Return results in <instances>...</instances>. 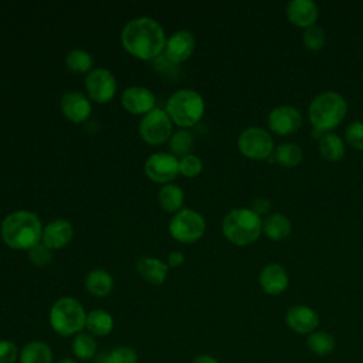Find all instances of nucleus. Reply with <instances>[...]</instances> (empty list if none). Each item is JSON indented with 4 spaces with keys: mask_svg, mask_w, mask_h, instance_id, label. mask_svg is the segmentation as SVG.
<instances>
[{
    "mask_svg": "<svg viewBox=\"0 0 363 363\" xmlns=\"http://www.w3.org/2000/svg\"><path fill=\"white\" fill-rule=\"evenodd\" d=\"M166 112L172 122L182 128H189L201 119L204 113V99L197 91L183 88L167 99Z\"/></svg>",
    "mask_w": 363,
    "mask_h": 363,
    "instance_id": "nucleus-6",
    "label": "nucleus"
},
{
    "mask_svg": "<svg viewBox=\"0 0 363 363\" xmlns=\"http://www.w3.org/2000/svg\"><path fill=\"white\" fill-rule=\"evenodd\" d=\"M20 350L17 345L9 339L0 340V363H16L18 360Z\"/></svg>",
    "mask_w": 363,
    "mask_h": 363,
    "instance_id": "nucleus-37",
    "label": "nucleus"
},
{
    "mask_svg": "<svg viewBox=\"0 0 363 363\" xmlns=\"http://www.w3.org/2000/svg\"><path fill=\"white\" fill-rule=\"evenodd\" d=\"M85 88L91 99L104 104L113 98L116 91V81L111 71L105 68H95L86 75Z\"/></svg>",
    "mask_w": 363,
    "mask_h": 363,
    "instance_id": "nucleus-11",
    "label": "nucleus"
},
{
    "mask_svg": "<svg viewBox=\"0 0 363 363\" xmlns=\"http://www.w3.org/2000/svg\"><path fill=\"white\" fill-rule=\"evenodd\" d=\"M28 259L37 267H44L51 262L52 251L45 244L38 242L28 250Z\"/></svg>",
    "mask_w": 363,
    "mask_h": 363,
    "instance_id": "nucleus-35",
    "label": "nucleus"
},
{
    "mask_svg": "<svg viewBox=\"0 0 363 363\" xmlns=\"http://www.w3.org/2000/svg\"><path fill=\"white\" fill-rule=\"evenodd\" d=\"M237 146L241 155L251 160L268 159L275 150L271 132L259 126L244 129L238 136Z\"/></svg>",
    "mask_w": 363,
    "mask_h": 363,
    "instance_id": "nucleus-7",
    "label": "nucleus"
},
{
    "mask_svg": "<svg viewBox=\"0 0 363 363\" xmlns=\"http://www.w3.org/2000/svg\"><path fill=\"white\" fill-rule=\"evenodd\" d=\"M136 271L149 284L160 285L167 277L169 267L159 258L142 257L136 262Z\"/></svg>",
    "mask_w": 363,
    "mask_h": 363,
    "instance_id": "nucleus-20",
    "label": "nucleus"
},
{
    "mask_svg": "<svg viewBox=\"0 0 363 363\" xmlns=\"http://www.w3.org/2000/svg\"><path fill=\"white\" fill-rule=\"evenodd\" d=\"M51 329L64 337L75 336L85 329L86 312L79 301L71 296L57 299L48 315Z\"/></svg>",
    "mask_w": 363,
    "mask_h": 363,
    "instance_id": "nucleus-5",
    "label": "nucleus"
},
{
    "mask_svg": "<svg viewBox=\"0 0 363 363\" xmlns=\"http://www.w3.org/2000/svg\"><path fill=\"white\" fill-rule=\"evenodd\" d=\"M85 329L95 337L108 336L113 329V318L104 309H94L86 313Z\"/></svg>",
    "mask_w": 363,
    "mask_h": 363,
    "instance_id": "nucleus-24",
    "label": "nucleus"
},
{
    "mask_svg": "<svg viewBox=\"0 0 363 363\" xmlns=\"http://www.w3.org/2000/svg\"><path fill=\"white\" fill-rule=\"evenodd\" d=\"M201 169H203V163H201L200 157H197L194 155H187L179 160V172L183 176L194 177V176L200 174Z\"/></svg>",
    "mask_w": 363,
    "mask_h": 363,
    "instance_id": "nucleus-36",
    "label": "nucleus"
},
{
    "mask_svg": "<svg viewBox=\"0 0 363 363\" xmlns=\"http://www.w3.org/2000/svg\"><path fill=\"white\" fill-rule=\"evenodd\" d=\"M269 207H271V203H269L265 197H257V199L252 201L251 210H252L254 213H257V214L261 217V216H264V214H268Z\"/></svg>",
    "mask_w": 363,
    "mask_h": 363,
    "instance_id": "nucleus-38",
    "label": "nucleus"
},
{
    "mask_svg": "<svg viewBox=\"0 0 363 363\" xmlns=\"http://www.w3.org/2000/svg\"><path fill=\"white\" fill-rule=\"evenodd\" d=\"M184 200L183 190L176 184H164L159 191V203L166 211H176Z\"/></svg>",
    "mask_w": 363,
    "mask_h": 363,
    "instance_id": "nucleus-29",
    "label": "nucleus"
},
{
    "mask_svg": "<svg viewBox=\"0 0 363 363\" xmlns=\"http://www.w3.org/2000/svg\"><path fill=\"white\" fill-rule=\"evenodd\" d=\"M61 112L72 122H82L91 113V104L88 98L78 91H68L60 101Z\"/></svg>",
    "mask_w": 363,
    "mask_h": 363,
    "instance_id": "nucleus-18",
    "label": "nucleus"
},
{
    "mask_svg": "<svg viewBox=\"0 0 363 363\" xmlns=\"http://www.w3.org/2000/svg\"><path fill=\"white\" fill-rule=\"evenodd\" d=\"M258 282L267 295H279L286 291L289 285V277L281 264L271 262L261 269Z\"/></svg>",
    "mask_w": 363,
    "mask_h": 363,
    "instance_id": "nucleus-16",
    "label": "nucleus"
},
{
    "mask_svg": "<svg viewBox=\"0 0 363 363\" xmlns=\"http://www.w3.org/2000/svg\"><path fill=\"white\" fill-rule=\"evenodd\" d=\"M319 9L312 0H291L286 4V18L289 23L299 28H309L316 26Z\"/></svg>",
    "mask_w": 363,
    "mask_h": 363,
    "instance_id": "nucleus-14",
    "label": "nucleus"
},
{
    "mask_svg": "<svg viewBox=\"0 0 363 363\" xmlns=\"http://www.w3.org/2000/svg\"><path fill=\"white\" fill-rule=\"evenodd\" d=\"M303 159V152L299 145L292 142H284L274 150V160L286 169L298 166Z\"/></svg>",
    "mask_w": 363,
    "mask_h": 363,
    "instance_id": "nucleus-27",
    "label": "nucleus"
},
{
    "mask_svg": "<svg viewBox=\"0 0 363 363\" xmlns=\"http://www.w3.org/2000/svg\"><path fill=\"white\" fill-rule=\"evenodd\" d=\"M292 224L282 213H271L262 220V233L271 241H282L291 235Z\"/></svg>",
    "mask_w": 363,
    "mask_h": 363,
    "instance_id": "nucleus-22",
    "label": "nucleus"
},
{
    "mask_svg": "<svg viewBox=\"0 0 363 363\" xmlns=\"http://www.w3.org/2000/svg\"><path fill=\"white\" fill-rule=\"evenodd\" d=\"M285 323L298 335H309L318 329L319 315L308 305H294L285 313Z\"/></svg>",
    "mask_w": 363,
    "mask_h": 363,
    "instance_id": "nucleus-13",
    "label": "nucleus"
},
{
    "mask_svg": "<svg viewBox=\"0 0 363 363\" xmlns=\"http://www.w3.org/2000/svg\"><path fill=\"white\" fill-rule=\"evenodd\" d=\"M193 135L187 130H177L170 138V149L173 155H179L182 157L190 155L193 149Z\"/></svg>",
    "mask_w": 363,
    "mask_h": 363,
    "instance_id": "nucleus-32",
    "label": "nucleus"
},
{
    "mask_svg": "<svg viewBox=\"0 0 363 363\" xmlns=\"http://www.w3.org/2000/svg\"><path fill=\"white\" fill-rule=\"evenodd\" d=\"M57 363H79V362L77 359H72V357H62Z\"/></svg>",
    "mask_w": 363,
    "mask_h": 363,
    "instance_id": "nucleus-41",
    "label": "nucleus"
},
{
    "mask_svg": "<svg viewBox=\"0 0 363 363\" xmlns=\"http://www.w3.org/2000/svg\"><path fill=\"white\" fill-rule=\"evenodd\" d=\"M121 40L128 52L140 60L157 57L166 45L162 26L150 17H136L126 23Z\"/></svg>",
    "mask_w": 363,
    "mask_h": 363,
    "instance_id": "nucleus-1",
    "label": "nucleus"
},
{
    "mask_svg": "<svg viewBox=\"0 0 363 363\" xmlns=\"http://www.w3.org/2000/svg\"><path fill=\"white\" fill-rule=\"evenodd\" d=\"M85 288L91 295L102 298L109 295L111 291L113 289V279L108 271L96 268L86 275Z\"/></svg>",
    "mask_w": 363,
    "mask_h": 363,
    "instance_id": "nucleus-25",
    "label": "nucleus"
},
{
    "mask_svg": "<svg viewBox=\"0 0 363 363\" xmlns=\"http://www.w3.org/2000/svg\"><path fill=\"white\" fill-rule=\"evenodd\" d=\"M221 230L230 242L244 247L259 238L262 233V220L251 208L238 207L225 214L221 223Z\"/></svg>",
    "mask_w": 363,
    "mask_h": 363,
    "instance_id": "nucleus-4",
    "label": "nucleus"
},
{
    "mask_svg": "<svg viewBox=\"0 0 363 363\" xmlns=\"http://www.w3.org/2000/svg\"><path fill=\"white\" fill-rule=\"evenodd\" d=\"M347 113V102L336 91H323L318 94L308 106V116L312 125V135L320 139L323 133L336 129Z\"/></svg>",
    "mask_w": 363,
    "mask_h": 363,
    "instance_id": "nucleus-2",
    "label": "nucleus"
},
{
    "mask_svg": "<svg viewBox=\"0 0 363 363\" xmlns=\"http://www.w3.org/2000/svg\"><path fill=\"white\" fill-rule=\"evenodd\" d=\"M306 346L316 356H328L335 350L336 340L332 333L316 329L306 336Z\"/></svg>",
    "mask_w": 363,
    "mask_h": 363,
    "instance_id": "nucleus-28",
    "label": "nucleus"
},
{
    "mask_svg": "<svg viewBox=\"0 0 363 363\" xmlns=\"http://www.w3.org/2000/svg\"><path fill=\"white\" fill-rule=\"evenodd\" d=\"M139 133L145 142L150 145H160L167 140L172 133V119L166 111L153 108L140 119Z\"/></svg>",
    "mask_w": 363,
    "mask_h": 363,
    "instance_id": "nucleus-9",
    "label": "nucleus"
},
{
    "mask_svg": "<svg viewBox=\"0 0 363 363\" xmlns=\"http://www.w3.org/2000/svg\"><path fill=\"white\" fill-rule=\"evenodd\" d=\"M41 237V220L33 211H13L7 214L1 223V238L11 248L30 250L40 242Z\"/></svg>",
    "mask_w": 363,
    "mask_h": 363,
    "instance_id": "nucleus-3",
    "label": "nucleus"
},
{
    "mask_svg": "<svg viewBox=\"0 0 363 363\" xmlns=\"http://www.w3.org/2000/svg\"><path fill=\"white\" fill-rule=\"evenodd\" d=\"M303 118L298 108L292 105H279L269 111L267 118L268 129L278 136L296 133L302 126Z\"/></svg>",
    "mask_w": 363,
    "mask_h": 363,
    "instance_id": "nucleus-10",
    "label": "nucleus"
},
{
    "mask_svg": "<svg viewBox=\"0 0 363 363\" xmlns=\"http://www.w3.org/2000/svg\"><path fill=\"white\" fill-rule=\"evenodd\" d=\"M183 261H184L183 252H180V251H173V252H170L169 257H167V267L176 268V267L182 265Z\"/></svg>",
    "mask_w": 363,
    "mask_h": 363,
    "instance_id": "nucleus-39",
    "label": "nucleus"
},
{
    "mask_svg": "<svg viewBox=\"0 0 363 363\" xmlns=\"http://www.w3.org/2000/svg\"><path fill=\"white\" fill-rule=\"evenodd\" d=\"M345 140L349 146L356 150H363V122L354 121L349 123L345 129Z\"/></svg>",
    "mask_w": 363,
    "mask_h": 363,
    "instance_id": "nucleus-34",
    "label": "nucleus"
},
{
    "mask_svg": "<svg viewBox=\"0 0 363 363\" xmlns=\"http://www.w3.org/2000/svg\"><path fill=\"white\" fill-rule=\"evenodd\" d=\"M145 173L147 177L157 183H164L177 176L179 160L172 153H153L145 162Z\"/></svg>",
    "mask_w": 363,
    "mask_h": 363,
    "instance_id": "nucleus-12",
    "label": "nucleus"
},
{
    "mask_svg": "<svg viewBox=\"0 0 363 363\" xmlns=\"http://www.w3.org/2000/svg\"><path fill=\"white\" fill-rule=\"evenodd\" d=\"M74 235V228L67 220H54L43 228V244L51 250L67 245Z\"/></svg>",
    "mask_w": 363,
    "mask_h": 363,
    "instance_id": "nucleus-19",
    "label": "nucleus"
},
{
    "mask_svg": "<svg viewBox=\"0 0 363 363\" xmlns=\"http://www.w3.org/2000/svg\"><path fill=\"white\" fill-rule=\"evenodd\" d=\"M169 230L174 240L189 244L200 240L204 235L206 221L200 213L191 208H183L173 216Z\"/></svg>",
    "mask_w": 363,
    "mask_h": 363,
    "instance_id": "nucleus-8",
    "label": "nucleus"
},
{
    "mask_svg": "<svg viewBox=\"0 0 363 363\" xmlns=\"http://www.w3.org/2000/svg\"><path fill=\"white\" fill-rule=\"evenodd\" d=\"M18 363H54V352L47 342H27L18 356Z\"/></svg>",
    "mask_w": 363,
    "mask_h": 363,
    "instance_id": "nucleus-21",
    "label": "nucleus"
},
{
    "mask_svg": "<svg viewBox=\"0 0 363 363\" xmlns=\"http://www.w3.org/2000/svg\"><path fill=\"white\" fill-rule=\"evenodd\" d=\"M302 43H303L305 48H308L311 51H319L326 44V33L322 27L312 26V27L303 30Z\"/></svg>",
    "mask_w": 363,
    "mask_h": 363,
    "instance_id": "nucleus-33",
    "label": "nucleus"
},
{
    "mask_svg": "<svg viewBox=\"0 0 363 363\" xmlns=\"http://www.w3.org/2000/svg\"><path fill=\"white\" fill-rule=\"evenodd\" d=\"M121 99L125 109L135 115H146L155 108V95L146 86H129L123 91Z\"/></svg>",
    "mask_w": 363,
    "mask_h": 363,
    "instance_id": "nucleus-17",
    "label": "nucleus"
},
{
    "mask_svg": "<svg viewBox=\"0 0 363 363\" xmlns=\"http://www.w3.org/2000/svg\"><path fill=\"white\" fill-rule=\"evenodd\" d=\"M318 150L319 155L328 162H339L346 153L343 139L333 132H328L320 136L318 140Z\"/></svg>",
    "mask_w": 363,
    "mask_h": 363,
    "instance_id": "nucleus-23",
    "label": "nucleus"
},
{
    "mask_svg": "<svg viewBox=\"0 0 363 363\" xmlns=\"http://www.w3.org/2000/svg\"><path fill=\"white\" fill-rule=\"evenodd\" d=\"M65 64L68 67L69 71L77 72V74H82V72H88L92 68V57L89 52L84 51V50H71L67 57H65Z\"/></svg>",
    "mask_w": 363,
    "mask_h": 363,
    "instance_id": "nucleus-30",
    "label": "nucleus"
},
{
    "mask_svg": "<svg viewBox=\"0 0 363 363\" xmlns=\"http://www.w3.org/2000/svg\"><path fill=\"white\" fill-rule=\"evenodd\" d=\"M194 45H196V40L190 31L187 30L176 31L166 40V45H164L166 60L173 64L183 62L191 55Z\"/></svg>",
    "mask_w": 363,
    "mask_h": 363,
    "instance_id": "nucleus-15",
    "label": "nucleus"
},
{
    "mask_svg": "<svg viewBox=\"0 0 363 363\" xmlns=\"http://www.w3.org/2000/svg\"><path fill=\"white\" fill-rule=\"evenodd\" d=\"M101 363H138V352L132 346L121 345L109 350Z\"/></svg>",
    "mask_w": 363,
    "mask_h": 363,
    "instance_id": "nucleus-31",
    "label": "nucleus"
},
{
    "mask_svg": "<svg viewBox=\"0 0 363 363\" xmlns=\"http://www.w3.org/2000/svg\"><path fill=\"white\" fill-rule=\"evenodd\" d=\"M191 363H220L214 356L208 354V353H201V354H197Z\"/></svg>",
    "mask_w": 363,
    "mask_h": 363,
    "instance_id": "nucleus-40",
    "label": "nucleus"
},
{
    "mask_svg": "<svg viewBox=\"0 0 363 363\" xmlns=\"http://www.w3.org/2000/svg\"><path fill=\"white\" fill-rule=\"evenodd\" d=\"M71 350L77 360L86 362L91 360L98 350V342L94 335L89 332H79L75 336H72L71 342Z\"/></svg>",
    "mask_w": 363,
    "mask_h": 363,
    "instance_id": "nucleus-26",
    "label": "nucleus"
}]
</instances>
